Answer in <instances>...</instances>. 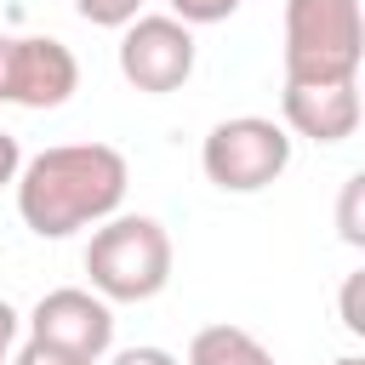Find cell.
Here are the masks:
<instances>
[{
	"instance_id": "obj_1",
	"label": "cell",
	"mask_w": 365,
	"mask_h": 365,
	"mask_svg": "<svg viewBox=\"0 0 365 365\" xmlns=\"http://www.w3.org/2000/svg\"><path fill=\"white\" fill-rule=\"evenodd\" d=\"M131 165L108 143H51L17 171V217L40 240H68L97 228L125 205Z\"/></svg>"
},
{
	"instance_id": "obj_2",
	"label": "cell",
	"mask_w": 365,
	"mask_h": 365,
	"mask_svg": "<svg viewBox=\"0 0 365 365\" xmlns=\"http://www.w3.org/2000/svg\"><path fill=\"white\" fill-rule=\"evenodd\" d=\"M171 234L160 217H143V211H114L91 228L86 240V274H91V291L103 302H148L171 285Z\"/></svg>"
},
{
	"instance_id": "obj_3",
	"label": "cell",
	"mask_w": 365,
	"mask_h": 365,
	"mask_svg": "<svg viewBox=\"0 0 365 365\" xmlns=\"http://www.w3.org/2000/svg\"><path fill=\"white\" fill-rule=\"evenodd\" d=\"M365 17L359 0H285V80H359Z\"/></svg>"
},
{
	"instance_id": "obj_4",
	"label": "cell",
	"mask_w": 365,
	"mask_h": 365,
	"mask_svg": "<svg viewBox=\"0 0 365 365\" xmlns=\"http://www.w3.org/2000/svg\"><path fill=\"white\" fill-rule=\"evenodd\" d=\"M291 165V131L268 114H234L217 120L200 143V171L222 194H262Z\"/></svg>"
},
{
	"instance_id": "obj_5",
	"label": "cell",
	"mask_w": 365,
	"mask_h": 365,
	"mask_svg": "<svg viewBox=\"0 0 365 365\" xmlns=\"http://www.w3.org/2000/svg\"><path fill=\"white\" fill-rule=\"evenodd\" d=\"M114 57H120L125 86H137V91H148V97H165V91H182V86H188L200 46H194V29L177 23L171 11H137V17L120 29Z\"/></svg>"
},
{
	"instance_id": "obj_6",
	"label": "cell",
	"mask_w": 365,
	"mask_h": 365,
	"mask_svg": "<svg viewBox=\"0 0 365 365\" xmlns=\"http://www.w3.org/2000/svg\"><path fill=\"white\" fill-rule=\"evenodd\" d=\"M80 91V63L57 34H6L0 29V103L63 108Z\"/></svg>"
},
{
	"instance_id": "obj_7",
	"label": "cell",
	"mask_w": 365,
	"mask_h": 365,
	"mask_svg": "<svg viewBox=\"0 0 365 365\" xmlns=\"http://www.w3.org/2000/svg\"><path fill=\"white\" fill-rule=\"evenodd\" d=\"M29 336L57 342V348L103 365V354L114 348V302H103L86 285H57L29 308Z\"/></svg>"
},
{
	"instance_id": "obj_8",
	"label": "cell",
	"mask_w": 365,
	"mask_h": 365,
	"mask_svg": "<svg viewBox=\"0 0 365 365\" xmlns=\"http://www.w3.org/2000/svg\"><path fill=\"white\" fill-rule=\"evenodd\" d=\"M279 114H285V131L308 137V143H348L359 131V80H285L279 91Z\"/></svg>"
},
{
	"instance_id": "obj_9",
	"label": "cell",
	"mask_w": 365,
	"mask_h": 365,
	"mask_svg": "<svg viewBox=\"0 0 365 365\" xmlns=\"http://www.w3.org/2000/svg\"><path fill=\"white\" fill-rule=\"evenodd\" d=\"M182 365H274V354L245 325H205V331H194Z\"/></svg>"
},
{
	"instance_id": "obj_10",
	"label": "cell",
	"mask_w": 365,
	"mask_h": 365,
	"mask_svg": "<svg viewBox=\"0 0 365 365\" xmlns=\"http://www.w3.org/2000/svg\"><path fill=\"white\" fill-rule=\"evenodd\" d=\"M165 6H171L177 23H188V29H211V23H228L245 0H165Z\"/></svg>"
},
{
	"instance_id": "obj_11",
	"label": "cell",
	"mask_w": 365,
	"mask_h": 365,
	"mask_svg": "<svg viewBox=\"0 0 365 365\" xmlns=\"http://www.w3.org/2000/svg\"><path fill=\"white\" fill-rule=\"evenodd\" d=\"M74 11H80L91 29H125V23L143 11V0H74Z\"/></svg>"
},
{
	"instance_id": "obj_12",
	"label": "cell",
	"mask_w": 365,
	"mask_h": 365,
	"mask_svg": "<svg viewBox=\"0 0 365 365\" xmlns=\"http://www.w3.org/2000/svg\"><path fill=\"white\" fill-rule=\"evenodd\" d=\"M359 200H365V177H348V182H342V205H336V228H342V240H348V245H365Z\"/></svg>"
},
{
	"instance_id": "obj_13",
	"label": "cell",
	"mask_w": 365,
	"mask_h": 365,
	"mask_svg": "<svg viewBox=\"0 0 365 365\" xmlns=\"http://www.w3.org/2000/svg\"><path fill=\"white\" fill-rule=\"evenodd\" d=\"M11 365H91V359H80V354H68V348H57V342L29 336V342L11 354Z\"/></svg>"
},
{
	"instance_id": "obj_14",
	"label": "cell",
	"mask_w": 365,
	"mask_h": 365,
	"mask_svg": "<svg viewBox=\"0 0 365 365\" xmlns=\"http://www.w3.org/2000/svg\"><path fill=\"white\" fill-rule=\"evenodd\" d=\"M103 359H108V365H182V359H177L171 348H160V342H137V348H120V354L108 348Z\"/></svg>"
},
{
	"instance_id": "obj_15",
	"label": "cell",
	"mask_w": 365,
	"mask_h": 365,
	"mask_svg": "<svg viewBox=\"0 0 365 365\" xmlns=\"http://www.w3.org/2000/svg\"><path fill=\"white\" fill-rule=\"evenodd\" d=\"M359 291H365V274H348L342 279V325L354 336H365V308H359Z\"/></svg>"
},
{
	"instance_id": "obj_16",
	"label": "cell",
	"mask_w": 365,
	"mask_h": 365,
	"mask_svg": "<svg viewBox=\"0 0 365 365\" xmlns=\"http://www.w3.org/2000/svg\"><path fill=\"white\" fill-rule=\"evenodd\" d=\"M17 171H23V148H17V137H11V131H0V188H6V182H17Z\"/></svg>"
},
{
	"instance_id": "obj_17",
	"label": "cell",
	"mask_w": 365,
	"mask_h": 365,
	"mask_svg": "<svg viewBox=\"0 0 365 365\" xmlns=\"http://www.w3.org/2000/svg\"><path fill=\"white\" fill-rule=\"evenodd\" d=\"M17 331H23V314H17L11 302H0V365H11V342H17Z\"/></svg>"
},
{
	"instance_id": "obj_18",
	"label": "cell",
	"mask_w": 365,
	"mask_h": 365,
	"mask_svg": "<svg viewBox=\"0 0 365 365\" xmlns=\"http://www.w3.org/2000/svg\"><path fill=\"white\" fill-rule=\"evenodd\" d=\"M331 365H365V359H359V354H342V359H331Z\"/></svg>"
}]
</instances>
